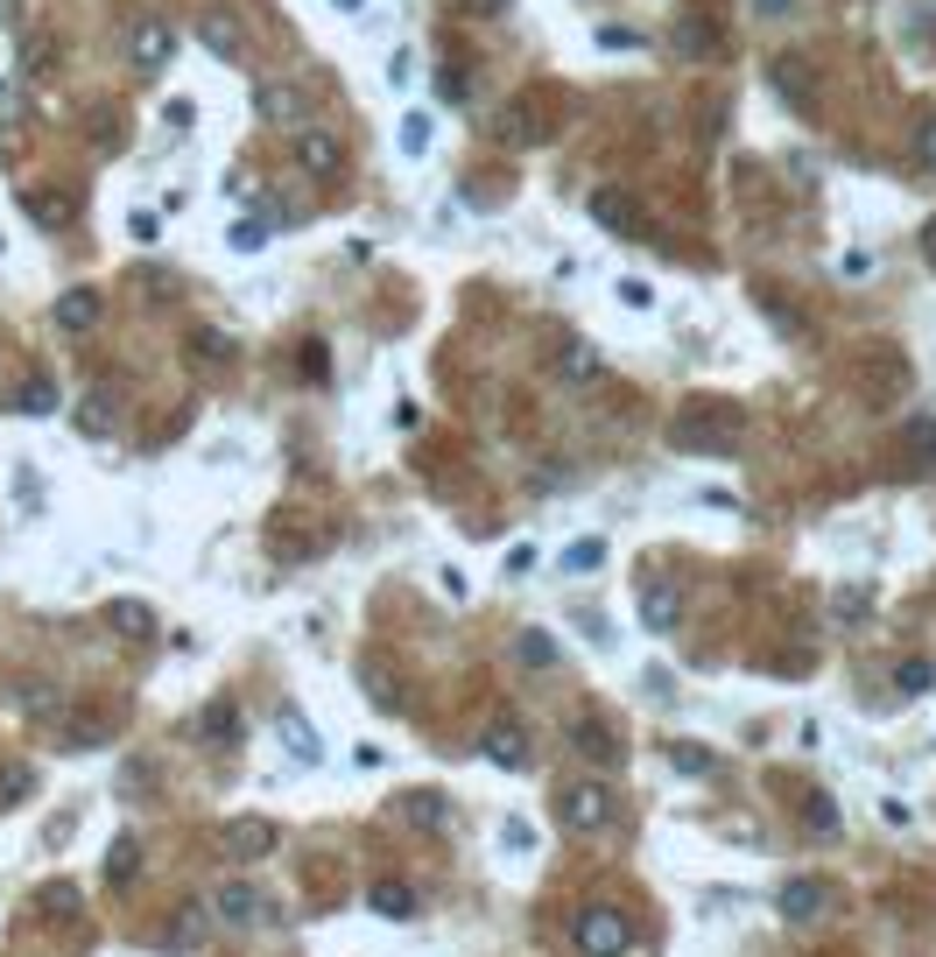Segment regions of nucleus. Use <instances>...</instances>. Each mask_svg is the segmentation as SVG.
<instances>
[{
  "label": "nucleus",
  "mask_w": 936,
  "mask_h": 957,
  "mask_svg": "<svg viewBox=\"0 0 936 957\" xmlns=\"http://www.w3.org/2000/svg\"><path fill=\"white\" fill-rule=\"evenodd\" d=\"M627 944H634V930L620 908H585L577 916V950L585 957H627Z\"/></svg>",
  "instance_id": "f257e3e1"
},
{
  "label": "nucleus",
  "mask_w": 936,
  "mask_h": 957,
  "mask_svg": "<svg viewBox=\"0 0 936 957\" xmlns=\"http://www.w3.org/2000/svg\"><path fill=\"white\" fill-rule=\"evenodd\" d=\"M563 824L571 831H606L613 824V788H599V782H577V788H563Z\"/></svg>",
  "instance_id": "f03ea898"
},
{
  "label": "nucleus",
  "mask_w": 936,
  "mask_h": 957,
  "mask_svg": "<svg viewBox=\"0 0 936 957\" xmlns=\"http://www.w3.org/2000/svg\"><path fill=\"white\" fill-rule=\"evenodd\" d=\"M198 42L219 57V64H240V57H247V28H240V14L204 8V14H198Z\"/></svg>",
  "instance_id": "7ed1b4c3"
},
{
  "label": "nucleus",
  "mask_w": 936,
  "mask_h": 957,
  "mask_svg": "<svg viewBox=\"0 0 936 957\" xmlns=\"http://www.w3.org/2000/svg\"><path fill=\"white\" fill-rule=\"evenodd\" d=\"M296 162H303L310 176H346V141H338L332 127H303L296 134Z\"/></svg>",
  "instance_id": "20e7f679"
},
{
  "label": "nucleus",
  "mask_w": 936,
  "mask_h": 957,
  "mask_svg": "<svg viewBox=\"0 0 936 957\" xmlns=\"http://www.w3.org/2000/svg\"><path fill=\"white\" fill-rule=\"evenodd\" d=\"M170 50H176V28H170V22H155V14L127 28V57H134V71H162V64H170Z\"/></svg>",
  "instance_id": "39448f33"
},
{
  "label": "nucleus",
  "mask_w": 936,
  "mask_h": 957,
  "mask_svg": "<svg viewBox=\"0 0 936 957\" xmlns=\"http://www.w3.org/2000/svg\"><path fill=\"white\" fill-rule=\"evenodd\" d=\"M591 219H599L606 233H641V198L620 184H599L591 190Z\"/></svg>",
  "instance_id": "423d86ee"
},
{
  "label": "nucleus",
  "mask_w": 936,
  "mask_h": 957,
  "mask_svg": "<svg viewBox=\"0 0 936 957\" xmlns=\"http://www.w3.org/2000/svg\"><path fill=\"white\" fill-rule=\"evenodd\" d=\"M22 212L36 219V226L64 233V226H71V212H78V198H71V190H57V184H28V190H22Z\"/></svg>",
  "instance_id": "0eeeda50"
},
{
  "label": "nucleus",
  "mask_w": 936,
  "mask_h": 957,
  "mask_svg": "<svg viewBox=\"0 0 936 957\" xmlns=\"http://www.w3.org/2000/svg\"><path fill=\"white\" fill-rule=\"evenodd\" d=\"M641 620L656 626V634H669V626L683 620V592H676V577H656V585L641 592Z\"/></svg>",
  "instance_id": "6e6552de"
},
{
  "label": "nucleus",
  "mask_w": 936,
  "mask_h": 957,
  "mask_svg": "<svg viewBox=\"0 0 936 957\" xmlns=\"http://www.w3.org/2000/svg\"><path fill=\"white\" fill-rule=\"evenodd\" d=\"M254 113L267 120V127H296V120H303V92H296V85H261Z\"/></svg>",
  "instance_id": "1a4fd4ad"
},
{
  "label": "nucleus",
  "mask_w": 936,
  "mask_h": 957,
  "mask_svg": "<svg viewBox=\"0 0 936 957\" xmlns=\"http://www.w3.org/2000/svg\"><path fill=\"white\" fill-rule=\"evenodd\" d=\"M57 324H64V332H92V324H99V296L92 289H64V296H57Z\"/></svg>",
  "instance_id": "9d476101"
},
{
  "label": "nucleus",
  "mask_w": 936,
  "mask_h": 957,
  "mask_svg": "<svg viewBox=\"0 0 936 957\" xmlns=\"http://www.w3.org/2000/svg\"><path fill=\"white\" fill-rule=\"evenodd\" d=\"M486 754H494L500 768H522L528 746H522V732H514V725H494V732H486Z\"/></svg>",
  "instance_id": "9b49d317"
},
{
  "label": "nucleus",
  "mask_w": 936,
  "mask_h": 957,
  "mask_svg": "<svg viewBox=\"0 0 936 957\" xmlns=\"http://www.w3.org/2000/svg\"><path fill=\"white\" fill-rule=\"evenodd\" d=\"M226 837H233V845H226V852H233V859H261V852H267V845H275V831H267V824H233Z\"/></svg>",
  "instance_id": "f8f14e48"
},
{
  "label": "nucleus",
  "mask_w": 936,
  "mask_h": 957,
  "mask_svg": "<svg viewBox=\"0 0 936 957\" xmlns=\"http://www.w3.org/2000/svg\"><path fill=\"white\" fill-rule=\"evenodd\" d=\"M557 366H563V381H591V373H599V352H591L585 338H571V346L557 352Z\"/></svg>",
  "instance_id": "ddd939ff"
},
{
  "label": "nucleus",
  "mask_w": 936,
  "mask_h": 957,
  "mask_svg": "<svg viewBox=\"0 0 936 957\" xmlns=\"http://www.w3.org/2000/svg\"><path fill=\"white\" fill-rule=\"evenodd\" d=\"M374 908H380L388 922H401V916H415V894L401 887V880H380V887H374Z\"/></svg>",
  "instance_id": "4468645a"
},
{
  "label": "nucleus",
  "mask_w": 936,
  "mask_h": 957,
  "mask_svg": "<svg viewBox=\"0 0 936 957\" xmlns=\"http://www.w3.org/2000/svg\"><path fill=\"white\" fill-rule=\"evenodd\" d=\"M282 746H289L296 760H317V732H310L296 711H282Z\"/></svg>",
  "instance_id": "2eb2a0df"
},
{
  "label": "nucleus",
  "mask_w": 936,
  "mask_h": 957,
  "mask_svg": "<svg viewBox=\"0 0 936 957\" xmlns=\"http://www.w3.org/2000/svg\"><path fill=\"white\" fill-rule=\"evenodd\" d=\"M219 916H226V922H254L261 916V894L254 887H226V894H219Z\"/></svg>",
  "instance_id": "dca6fc26"
},
{
  "label": "nucleus",
  "mask_w": 936,
  "mask_h": 957,
  "mask_svg": "<svg viewBox=\"0 0 936 957\" xmlns=\"http://www.w3.org/2000/svg\"><path fill=\"white\" fill-rule=\"evenodd\" d=\"M816 902H824V894H816V880H796V887L782 894V916H789V922H810Z\"/></svg>",
  "instance_id": "f3484780"
},
{
  "label": "nucleus",
  "mask_w": 936,
  "mask_h": 957,
  "mask_svg": "<svg viewBox=\"0 0 936 957\" xmlns=\"http://www.w3.org/2000/svg\"><path fill=\"white\" fill-rule=\"evenodd\" d=\"M14 409H22V415H50L57 409V387L50 381H28L22 395H14Z\"/></svg>",
  "instance_id": "a211bd4d"
},
{
  "label": "nucleus",
  "mask_w": 936,
  "mask_h": 957,
  "mask_svg": "<svg viewBox=\"0 0 936 957\" xmlns=\"http://www.w3.org/2000/svg\"><path fill=\"white\" fill-rule=\"evenodd\" d=\"M577 746H585L591 760H606V768L620 760V739H606V725H577Z\"/></svg>",
  "instance_id": "6ab92c4d"
},
{
  "label": "nucleus",
  "mask_w": 936,
  "mask_h": 957,
  "mask_svg": "<svg viewBox=\"0 0 936 957\" xmlns=\"http://www.w3.org/2000/svg\"><path fill=\"white\" fill-rule=\"evenodd\" d=\"M134 866H141V845H134V837H121V845H113V859H107V880L121 887V880H134Z\"/></svg>",
  "instance_id": "aec40b11"
},
{
  "label": "nucleus",
  "mask_w": 936,
  "mask_h": 957,
  "mask_svg": "<svg viewBox=\"0 0 936 957\" xmlns=\"http://www.w3.org/2000/svg\"><path fill=\"white\" fill-rule=\"evenodd\" d=\"M929 683H936V662H901V676H895V691H901V697H923V691H929Z\"/></svg>",
  "instance_id": "412c9836"
},
{
  "label": "nucleus",
  "mask_w": 936,
  "mask_h": 957,
  "mask_svg": "<svg viewBox=\"0 0 936 957\" xmlns=\"http://www.w3.org/2000/svg\"><path fill=\"white\" fill-rule=\"evenodd\" d=\"M267 233H275V226H267L261 212H247L240 226H233V247H240V253H254V247H267Z\"/></svg>",
  "instance_id": "4be33fe9"
},
{
  "label": "nucleus",
  "mask_w": 936,
  "mask_h": 957,
  "mask_svg": "<svg viewBox=\"0 0 936 957\" xmlns=\"http://www.w3.org/2000/svg\"><path fill=\"white\" fill-rule=\"evenodd\" d=\"M429 148V113H401V156H423Z\"/></svg>",
  "instance_id": "5701e85b"
},
{
  "label": "nucleus",
  "mask_w": 936,
  "mask_h": 957,
  "mask_svg": "<svg viewBox=\"0 0 936 957\" xmlns=\"http://www.w3.org/2000/svg\"><path fill=\"white\" fill-rule=\"evenodd\" d=\"M204 725H212V739H219V746H233V739H240V711H233L226 697L212 705V718H204Z\"/></svg>",
  "instance_id": "b1692460"
},
{
  "label": "nucleus",
  "mask_w": 936,
  "mask_h": 957,
  "mask_svg": "<svg viewBox=\"0 0 936 957\" xmlns=\"http://www.w3.org/2000/svg\"><path fill=\"white\" fill-rule=\"evenodd\" d=\"M936 458V423H909V465H929Z\"/></svg>",
  "instance_id": "393cba45"
},
{
  "label": "nucleus",
  "mask_w": 936,
  "mask_h": 957,
  "mask_svg": "<svg viewBox=\"0 0 936 957\" xmlns=\"http://www.w3.org/2000/svg\"><path fill=\"white\" fill-rule=\"evenodd\" d=\"M599 563H606V549H599V543H571L563 571H571V577H585V571H599Z\"/></svg>",
  "instance_id": "a878e982"
},
{
  "label": "nucleus",
  "mask_w": 936,
  "mask_h": 957,
  "mask_svg": "<svg viewBox=\"0 0 936 957\" xmlns=\"http://www.w3.org/2000/svg\"><path fill=\"white\" fill-rule=\"evenodd\" d=\"M514 648H522V662H535V669H549V662H557V641H549V634H522Z\"/></svg>",
  "instance_id": "bb28decb"
},
{
  "label": "nucleus",
  "mask_w": 936,
  "mask_h": 957,
  "mask_svg": "<svg viewBox=\"0 0 936 957\" xmlns=\"http://www.w3.org/2000/svg\"><path fill=\"white\" fill-rule=\"evenodd\" d=\"M78 430H92V437H99V430H113V401H85V409H78Z\"/></svg>",
  "instance_id": "cd10ccee"
},
{
  "label": "nucleus",
  "mask_w": 936,
  "mask_h": 957,
  "mask_svg": "<svg viewBox=\"0 0 936 957\" xmlns=\"http://www.w3.org/2000/svg\"><path fill=\"white\" fill-rule=\"evenodd\" d=\"M190 359H212V366H219V359H233V346H226L219 332H198V346H190Z\"/></svg>",
  "instance_id": "c85d7f7f"
},
{
  "label": "nucleus",
  "mask_w": 936,
  "mask_h": 957,
  "mask_svg": "<svg viewBox=\"0 0 936 957\" xmlns=\"http://www.w3.org/2000/svg\"><path fill=\"white\" fill-rule=\"evenodd\" d=\"M113 626L121 634H148V606H113Z\"/></svg>",
  "instance_id": "c756f323"
},
{
  "label": "nucleus",
  "mask_w": 936,
  "mask_h": 957,
  "mask_svg": "<svg viewBox=\"0 0 936 957\" xmlns=\"http://www.w3.org/2000/svg\"><path fill=\"white\" fill-rule=\"evenodd\" d=\"M42 908L64 922V916H78V894H71V887H50V894H42Z\"/></svg>",
  "instance_id": "7c9ffc66"
},
{
  "label": "nucleus",
  "mask_w": 936,
  "mask_h": 957,
  "mask_svg": "<svg viewBox=\"0 0 936 957\" xmlns=\"http://www.w3.org/2000/svg\"><path fill=\"white\" fill-rule=\"evenodd\" d=\"M915 156L936 170V113H923V127H915Z\"/></svg>",
  "instance_id": "2f4dec72"
},
{
  "label": "nucleus",
  "mask_w": 936,
  "mask_h": 957,
  "mask_svg": "<svg viewBox=\"0 0 936 957\" xmlns=\"http://www.w3.org/2000/svg\"><path fill=\"white\" fill-rule=\"evenodd\" d=\"M620 303H627V310H648V303H656V289H648V282H620Z\"/></svg>",
  "instance_id": "473e14b6"
},
{
  "label": "nucleus",
  "mask_w": 936,
  "mask_h": 957,
  "mask_svg": "<svg viewBox=\"0 0 936 957\" xmlns=\"http://www.w3.org/2000/svg\"><path fill=\"white\" fill-rule=\"evenodd\" d=\"M753 8H761V14H775V22H782V14H796V0H753Z\"/></svg>",
  "instance_id": "72a5a7b5"
},
{
  "label": "nucleus",
  "mask_w": 936,
  "mask_h": 957,
  "mask_svg": "<svg viewBox=\"0 0 936 957\" xmlns=\"http://www.w3.org/2000/svg\"><path fill=\"white\" fill-rule=\"evenodd\" d=\"M923 253H929V261H936V219H929V233H923Z\"/></svg>",
  "instance_id": "f704fd0d"
},
{
  "label": "nucleus",
  "mask_w": 936,
  "mask_h": 957,
  "mask_svg": "<svg viewBox=\"0 0 936 957\" xmlns=\"http://www.w3.org/2000/svg\"><path fill=\"white\" fill-rule=\"evenodd\" d=\"M332 8H346V14H360V8H366V0H332Z\"/></svg>",
  "instance_id": "c9c22d12"
}]
</instances>
